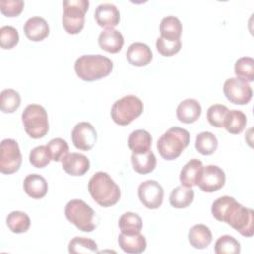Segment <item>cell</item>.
Segmentation results:
<instances>
[{
  "label": "cell",
  "instance_id": "28",
  "mask_svg": "<svg viewBox=\"0 0 254 254\" xmlns=\"http://www.w3.org/2000/svg\"><path fill=\"white\" fill-rule=\"evenodd\" d=\"M118 226L121 233L127 235H134L141 232L143 227L142 218L135 212H125L123 213L118 221Z\"/></svg>",
  "mask_w": 254,
  "mask_h": 254
},
{
  "label": "cell",
  "instance_id": "13",
  "mask_svg": "<svg viewBox=\"0 0 254 254\" xmlns=\"http://www.w3.org/2000/svg\"><path fill=\"white\" fill-rule=\"evenodd\" d=\"M97 133L88 122L77 123L71 131V140L74 147L81 151L90 150L96 143Z\"/></svg>",
  "mask_w": 254,
  "mask_h": 254
},
{
  "label": "cell",
  "instance_id": "36",
  "mask_svg": "<svg viewBox=\"0 0 254 254\" xmlns=\"http://www.w3.org/2000/svg\"><path fill=\"white\" fill-rule=\"evenodd\" d=\"M46 146L51 160L55 162L62 161L68 154V144L62 138H54Z\"/></svg>",
  "mask_w": 254,
  "mask_h": 254
},
{
  "label": "cell",
  "instance_id": "27",
  "mask_svg": "<svg viewBox=\"0 0 254 254\" xmlns=\"http://www.w3.org/2000/svg\"><path fill=\"white\" fill-rule=\"evenodd\" d=\"M246 123V115L241 110L233 109L228 110L222 127H224L230 134H239L244 130Z\"/></svg>",
  "mask_w": 254,
  "mask_h": 254
},
{
  "label": "cell",
  "instance_id": "3",
  "mask_svg": "<svg viewBox=\"0 0 254 254\" xmlns=\"http://www.w3.org/2000/svg\"><path fill=\"white\" fill-rule=\"evenodd\" d=\"M112 68V61L102 55H82L74 63L76 75L84 81H93L105 77L111 72Z\"/></svg>",
  "mask_w": 254,
  "mask_h": 254
},
{
  "label": "cell",
  "instance_id": "15",
  "mask_svg": "<svg viewBox=\"0 0 254 254\" xmlns=\"http://www.w3.org/2000/svg\"><path fill=\"white\" fill-rule=\"evenodd\" d=\"M96 23L102 28H114L120 20V13L117 7L111 3H102L97 6L94 12Z\"/></svg>",
  "mask_w": 254,
  "mask_h": 254
},
{
  "label": "cell",
  "instance_id": "20",
  "mask_svg": "<svg viewBox=\"0 0 254 254\" xmlns=\"http://www.w3.org/2000/svg\"><path fill=\"white\" fill-rule=\"evenodd\" d=\"M23 188L25 192L32 198L40 199L48 192V183L39 174H30L24 179Z\"/></svg>",
  "mask_w": 254,
  "mask_h": 254
},
{
  "label": "cell",
  "instance_id": "7",
  "mask_svg": "<svg viewBox=\"0 0 254 254\" xmlns=\"http://www.w3.org/2000/svg\"><path fill=\"white\" fill-rule=\"evenodd\" d=\"M26 133L33 139L43 138L49 131V120L46 109L39 104H29L22 113Z\"/></svg>",
  "mask_w": 254,
  "mask_h": 254
},
{
  "label": "cell",
  "instance_id": "21",
  "mask_svg": "<svg viewBox=\"0 0 254 254\" xmlns=\"http://www.w3.org/2000/svg\"><path fill=\"white\" fill-rule=\"evenodd\" d=\"M203 169L202 162L198 159L190 160L181 170L180 181L182 186L191 188L196 186L199 175Z\"/></svg>",
  "mask_w": 254,
  "mask_h": 254
},
{
  "label": "cell",
  "instance_id": "18",
  "mask_svg": "<svg viewBox=\"0 0 254 254\" xmlns=\"http://www.w3.org/2000/svg\"><path fill=\"white\" fill-rule=\"evenodd\" d=\"M124 44V38L122 34L114 28H108L103 30L98 37L99 47L108 53H118Z\"/></svg>",
  "mask_w": 254,
  "mask_h": 254
},
{
  "label": "cell",
  "instance_id": "22",
  "mask_svg": "<svg viewBox=\"0 0 254 254\" xmlns=\"http://www.w3.org/2000/svg\"><path fill=\"white\" fill-rule=\"evenodd\" d=\"M188 238L193 248L204 249L212 241V234L208 226L204 224H195L190 229Z\"/></svg>",
  "mask_w": 254,
  "mask_h": 254
},
{
  "label": "cell",
  "instance_id": "2",
  "mask_svg": "<svg viewBox=\"0 0 254 254\" xmlns=\"http://www.w3.org/2000/svg\"><path fill=\"white\" fill-rule=\"evenodd\" d=\"M88 191L100 206L109 207L116 204L120 198V189L105 172L95 173L88 182Z\"/></svg>",
  "mask_w": 254,
  "mask_h": 254
},
{
  "label": "cell",
  "instance_id": "26",
  "mask_svg": "<svg viewBox=\"0 0 254 254\" xmlns=\"http://www.w3.org/2000/svg\"><path fill=\"white\" fill-rule=\"evenodd\" d=\"M194 198V191L191 188L179 186L170 194V203L175 208H185L189 206Z\"/></svg>",
  "mask_w": 254,
  "mask_h": 254
},
{
  "label": "cell",
  "instance_id": "41",
  "mask_svg": "<svg viewBox=\"0 0 254 254\" xmlns=\"http://www.w3.org/2000/svg\"><path fill=\"white\" fill-rule=\"evenodd\" d=\"M24 8L22 0H1L0 9L2 14L7 17H17L21 14Z\"/></svg>",
  "mask_w": 254,
  "mask_h": 254
},
{
  "label": "cell",
  "instance_id": "37",
  "mask_svg": "<svg viewBox=\"0 0 254 254\" xmlns=\"http://www.w3.org/2000/svg\"><path fill=\"white\" fill-rule=\"evenodd\" d=\"M228 110L229 109L222 104L211 105L206 112V118L209 124L214 127L221 128L223 126V122Z\"/></svg>",
  "mask_w": 254,
  "mask_h": 254
},
{
  "label": "cell",
  "instance_id": "16",
  "mask_svg": "<svg viewBox=\"0 0 254 254\" xmlns=\"http://www.w3.org/2000/svg\"><path fill=\"white\" fill-rule=\"evenodd\" d=\"M126 58L132 65L145 66L152 61L153 54L148 45L136 42L129 46L126 52Z\"/></svg>",
  "mask_w": 254,
  "mask_h": 254
},
{
  "label": "cell",
  "instance_id": "5",
  "mask_svg": "<svg viewBox=\"0 0 254 254\" xmlns=\"http://www.w3.org/2000/svg\"><path fill=\"white\" fill-rule=\"evenodd\" d=\"M143 109L144 105L142 100L135 95L129 94L119 98L113 103L110 114L116 124L125 126L139 117Z\"/></svg>",
  "mask_w": 254,
  "mask_h": 254
},
{
  "label": "cell",
  "instance_id": "25",
  "mask_svg": "<svg viewBox=\"0 0 254 254\" xmlns=\"http://www.w3.org/2000/svg\"><path fill=\"white\" fill-rule=\"evenodd\" d=\"M131 162L135 172L145 175L154 171L157 164V159L154 153L150 150L144 154L133 153L131 156Z\"/></svg>",
  "mask_w": 254,
  "mask_h": 254
},
{
  "label": "cell",
  "instance_id": "17",
  "mask_svg": "<svg viewBox=\"0 0 254 254\" xmlns=\"http://www.w3.org/2000/svg\"><path fill=\"white\" fill-rule=\"evenodd\" d=\"M24 33L26 37L34 42H39L48 37L50 28L47 21L42 17H31L24 25Z\"/></svg>",
  "mask_w": 254,
  "mask_h": 254
},
{
  "label": "cell",
  "instance_id": "40",
  "mask_svg": "<svg viewBox=\"0 0 254 254\" xmlns=\"http://www.w3.org/2000/svg\"><path fill=\"white\" fill-rule=\"evenodd\" d=\"M29 161L32 164V166L36 168L46 167L51 161V158L47 150V146H38L32 149L29 155Z\"/></svg>",
  "mask_w": 254,
  "mask_h": 254
},
{
  "label": "cell",
  "instance_id": "19",
  "mask_svg": "<svg viewBox=\"0 0 254 254\" xmlns=\"http://www.w3.org/2000/svg\"><path fill=\"white\" fill-rule=\"evenodd\" d=\"M201 114V106L196 99L187 98L177 107L178 119L186 124L195 122Z\"/></svg>",
  "mask_w": 254,
  "mask_h": 254
},
{
  "label": "cell",
  "instance_id": "6",
  "mask_svg": "<svg viewBox=\"0 0 254 254\" xmlns=\"http://www.w3.org/2000/svg\"><path fill=\"white\" fill-rule=\"evenodd\" d=\"M64 214L67 220L81 231L91 232L96 227L95 212L82 199L69 200L65 205Z\"/></svg>",
  "mask_w": 254,
  "mask_h": 254
},
{
  "label": "cell",
  "instance_id": "33",
  "mask_svg": "<svg viewBox=\"0 0 254 254\" xmlns=\"http://www.w3.org/2000/svg\"><path fill=\"white\" fill-rule=\"evenodd\" d=\"M234 72L236 77L246 81L254 80V61L251 57L239 58L234 64Z\"/></svg>",
  "mask_w": 254,
  "mask_h": 254
},
{
  "label": "cell",
  "instance_id": "14",
  "mask_svg": "<svg viewBox=\"0 0 254 254\" xmlns=\"http://www.w3.org/2000/svg\"><path fill=\"white\" fill-rule=\"evenodd\" d=\"M61 162L64 172L71 176H82L90 167L87 157L80 153H68Z\"/></svg>",
  "mask_w": 254,
  "mask_h": 254
},
{
  "label": "cell",
  "instance_id": "35",
  "mask_svg": "<svg viewBox=\"0 0 254 254\" xmlns=\"http://www.w3.org/2000/svg\"><path fill=\"white\" fill-rule=\"evenodd\" d=\"M214 251L217 254H238L240 252V243L233 236L222 235L216 240Z\"/></svg>",
  "mask_w": 254,
  "mask_h": 254
},
{
  "label": "cell",
  "instance_id": "29",
  "mask_svg": "<svg viewBox=\"0 0 254 254\" xmlns=\"http://www.w3.org/2000/svg\"><path fill=\"white\" fill-rule=\"evenodd\" d=\"M161 37L168 40H179L182 35V23L175 16H167L160 23Z\"/></svg>",
  "mask_w": 254,
  "mask_h": 254
},
{
  "label": "cell",
  "instance_id": "34",
  "mask_svg": "<svg viewBox=\"0 0 254 254\" xmlns=\"http://www.w3.org/2000/svg\"><path fill=\"white\" fill-rule=\"evenodd\" d=\"M21 104V96L18 91L12 88H6L1 91V110L4 113L16 111Z\"/></svg>",
  "mask_w": 254,
  "mask_h": 254
},
{
  "label": "cell",
  "instance_id": "24",
  "mask_svg": "<svg viewBox=\"0 0 254 254\" xmlns=\"http://www.w3.org/2000/svg\"><path fill=\"white\" fill-rule=\"evenodd\" d=\"M152 137L144 129L133 131L128 138V146L135 154H144L151 150Z\"/></svg>",
  "mask_w": 254,
  "mask_h": 254
},
{
  "label": "cell",
  "instance_id": "30",
  "mask_svg": "<svg viewBox=\"0 0 254 254\" xmlns=\"http://www.w3.org/2000/svg\"><path fill=\"white\" fill-rule=\"evenodd\" d=\"M218 146V141L215 135L211 132H201L195 138V149L201 155H211L213 154Z\"/></svg>",
  "mask_w": 254,
  "mask_h": 254
},
{
  "label": "cell",
  "instance_id": "31",
  "mask_svg": "<svg viewBox=\"0 0 254 254\" xmlns=\"http://www.w3.org/2000/svg\"><path fill=\"white\" fill-rule=\"evenodd\" d=\"M6 222L9 229L14 233H24L31 225V220L28 214L18 210L10 212L7 216Z\"/></svg>",
  "mask_w": 254,
  "mask_h": 254
},
{
  "label": "cell",
  "instance_id": "8",
  "mask_svg": "<svg viewBox=\"0 0 254 254\" xmlns=\"http://www.w3.org/2000/svg\"><path fill=\"white\" fill-rule=\"evenodd\" d=\"M63 26L66 33L78 34L84 26L85 13L88 10V0H65L63 2Z\"/></svg>",
  "mask_w": 254,
  "mask_h": 254
},
{
  "label": "cell",
  "instance_id": "39",
  "mask_svg": "<svg viewBox=\"0 0 254 254\" xmlns=\"http://www.w3.org/2000/svg\"><path fill=\"white\" fill-rule=\"evenodd\" d=\"M19 42V33L12 26H3L0 29V45L3 49H12Z\"/></svg>",
  "mask_w": 254,
  "mask_h": 254
},
{
  "label": "cell",
  "instance_id": "4",
  "mask_svg": "<svg viewBox=\"0 0 254 254\" xmlns=\"http://www.w3.org/2000/svg\"><path fill=\"white\" fill-rule=\"evenodd\" d=\"M190 143V133L181 127H171L158 140L157 149L161 157L172 161L177 159Z\"/></svg>",
  "mask_w": 254,
  "mask_h": 254
},
{
  "label": "cell",
  "instance_id": "32",
  "mask_svg": "<svg viewBox=\"0 0 254 254\" xmlns=\"http://www.w3.org/2000/svg\"><path fill=\"white\" fill-rule=\"evenodd\" d=\"M68 252L72 254L97 253L98 249L94 240L87 237L75 236L68 243Z\"/></svg>",
  "mask_w": 254,
  "mask_h": 254
},
{
  "label": "cell",
  "instance_id": "10",
  "mask_svg": "<svg viewBox=\"0 0 254 254\" xmlns=\"http://www.w3.org/2000/svg\"><path fill=\"white\" fill-rule=\"evenodd\" d=\"M223 92L226 98L239 105L247 104L252 98V88L248 81L239 77H230L224 81Z\"/></svg>",
  "mask_w": 254,
  "mask_h": 254
},
{
  "label": "cell",
  "instance_id": "12",
  "mask_svg": "<svg viewBox=\"0 0 254 254\" xmlns=\"http://www.w3.org/2000/svg\"><path fill=\"white\" fill-rule=\"evenodd\" d=\"M225 183V174L215 165L203 167L196 186L204 192H213L220 190Z\"/></svg>",
  "mask_w": 254,
  "mask_h": 254
},
{
  "label": "cell",
  "instance_id": "1",
  "mask_svg": "<svg viewBox=\"0 0 254 254\" xmlns=\"http://www.w3.org/2000/svg\"><path fill=\"white\" fill-rule=\"evenodd\" d=\"M211 213L218 221L226 222L242 236L251 237L254 233V212L238 203L228 195L218 197L212 202Z\"/></svg>",
  "mask_w": 254,
  "mask_h": 254
},
{
  "label": "cell",
  "instance_id": "11",
  "mask_svg": "<svg viewBox=\"0 0 254 254\" xmlns=\"http://www.w3.org/2000/svg\"><path fill=\"white\" fill-rule=\"evenodd\" d=\"M138 196L145 207L156 209L159 208L163 202L164 190L157 181L148 180L140 184Z\"/></svg>",
  "mask_w": 254,
  "mask_h": 254
},
{
  "label": "cell",
  "instance_id": "38",
  "mask_svg": "<svg viewBox=\"0 0 254 254\" xmlns=\"http://www.w3.org/2000/svg\"><path fill=\"white\" fill-rule=\"evenodd\" d=\"M156 48L158 52L165 57H171L177 54L182 48L181 40H168L163 37H159L156 41Z\"/></svg>",
  "mask_w": 254,
  "mask_h": 254
},
{
  "label": "cell",
  "instance_id": "9",
  "mask_svg": "<svg viewBox=\"0 0 254 254\" xmlns=\"http://www.w3.org/2000/svg\"><path fill=\"white\" fill-rule=\"evenodd\" d=\"M22 164V155L18 143L14 139H4L0 147V171L3 174L17 172Z\"/></svg>",
  "mask_w": 254,
  "mask_h": 254
},
{
  "label": "cell",
  "instance_id": "23",
  "mask_svg": "<svg viewBox=\"0 0 254 254\" xmlns=\"http://www.w3.org/2000/svg\"><path fill=\"white\" fill-rule=\"evenodd\" d=\"M118 243L120 248L126 253L139 254L146 250L147 241L144 235L138 233L134 235H127L121 233L118 236Z\"/></svg>",
  "mask_w": 254,
  "mask_h": 254
}]
</instances>
